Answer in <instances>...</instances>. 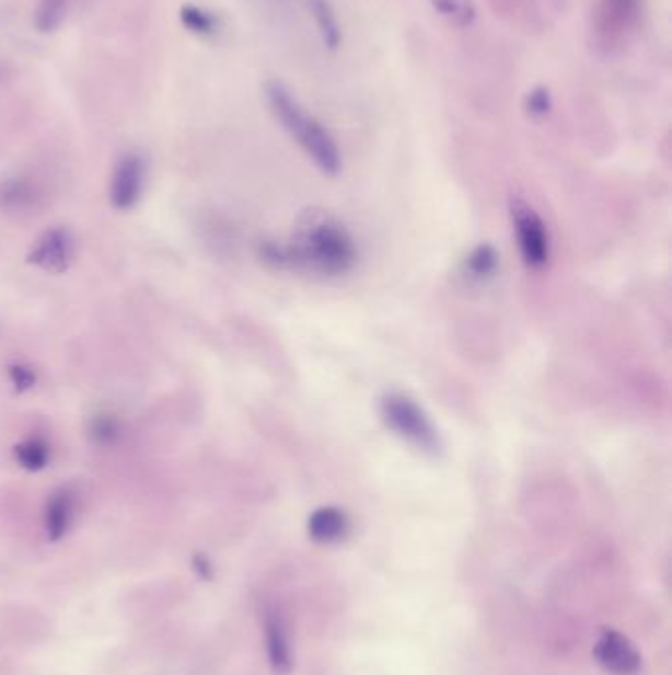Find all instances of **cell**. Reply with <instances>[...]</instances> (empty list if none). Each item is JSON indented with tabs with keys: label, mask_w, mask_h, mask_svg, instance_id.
Returning <instances> with one entry per match:
<instances>
[{
	"label": "cell",
	"mask_w": 672,
	"mask_h": 675,
	"mask_svg": "<svg viewBox=\"0 0 672 675\" xmlns=\"http://www.w3.org/2000/svg\"><path fill=\"white\" fill-rule=\"evenodd\" d=\"M258 258L278 271L341 277L354 271L359 259L349 229L327 211L310 209L288 241H260Z\"/></svg>",
	"instance_id": "cell-1"
},
{
	"label": "cell",
	"mask_w": 672,
	"mask_h": 675,
	"mask_svg": "<svg viewBox=\"0 0 672 675\" xmlns=\"http://www.w3.org/2000/svg\"><path fill=\"white\" fill-rule=\"evenodd\" d=\"M265 100L278 125L306 152L308 159L327 176H337L344 167V159L336 139L312 113L302 107L287 83L268 81L265 85Z\"/></svg>",
	"instance_id": "cell-2"
},
{
	"label": "cell",
	"mask_w": 672,
	"mask_h": 675,
	"mask_svg": "<svg viewBox=\"0 0 672 675\" xmlns=\"http://www.w3.org/2000/svg\"><path fill=\"white\" fill-rule=\"evenodd\" d=\"M379 415L385 427L410 447L428 457H440L444 443L430 415L416 399L403 391H389L379 401Z\"/></svg>",
	"instance_id": "cell-3"
},
{
	"label": "cell",
	"mask_w": 672,
	"mask_h": 675,
	"mask_svg": "<svg viewBox=\"0 0 672 675\" xmlns=\"http://www.w3.org/2000/svg\"><path fill=\"white\" fill-rule=\"evenodd\" d=\"M509 214L513 221L517 248L524 265L531 271H543L551 263V233L538 211L521 196H511Z\"/></svg>",
	"instance_id": "cell-4"
},
{
	"label": "cell",
	"mask_w": 672,
	"mask_h": 675,
	"mask_svg": "<svg viewBox=\"0 0 672 675\" xmlns=\"http://www.w3.org/2000/svg\"><path fill=\"white\" fill-rule=\"evenodd\" d=\"M645 12V0H598L592 32L595 44L605 52L625 46L637 31Z\"/></svg>",
	"instance_id": "cell-5"
},
{
	"label": "cell",
	"mask_w": 672,
	"mask_h": 675,
	"mask_svg": "<svg viewBox=\"0 0 672 675\" xmlns=\"http://www.w3.org/2000/svg\"><path fill=\"white\" fill-rule=\"evenodd\" d=\"M147 184V162L139 152L123 155L111 176V206L119 211L137 208Z\"/></svg>",
	"instance_id": "cell-6"
},
{
	"label": "cell",
	"mask_w": 672,
	"mask_h": 675,
	"mask_svg": "<svg viewBox=\"0 0 672 675\" xmlns=\"http://www.w3.org/2000/svg\"><path fill=\"white\" fill-rule=\"evenodd\" d=\"M76 258V238L68 228H51L42 236L28 255L32 265L61 275L70 268Z\"/></svg>",
	"instance_id": "cell-7"
},
{
	"label": "cell",
	"mask_w": 672,
	"mask_h": 675,
	"mask_svg": "<svg viewBox=\"0 0 672 675\" xmlns=\"http://www.w3.org/2000/svg\"><path fill=\"white\" fill-rule=\"evenodd\" d=\"M595 657L603 670L613 675L637 674L641 665V655L629 642V638H625L615 630L603 632L595 645Z\"/></svg>",
	"instance_id": "cell-8"
},
{
	"label": "cell",
	"mask_w": 672,
	"mask_h": 675,
	"mask_svg": "<svg viewBox=\"0 0 672 675\" xmlns=\"http://www.w3.org/2000/svg\"><path fill=\"white\" fill-rule=\"evenodd\" d=\"M76 510L78 502L71 488H60L48 497L44 510V529L50 541H60L70 534L76 522Z\"/></svg>",
	"instance_id": "cell-9"
},
{
	"label": "cell",
	"mask_w": 672,
	"mask_h": 675,
	"mask_svg": "<svg viewBox=\"0 0 672 675\" xmlns=\"http://www.w3.org/2000/svg\"><path fill=\"white\" fill-rule=\"evenodd\" d=\"M265 642H267L268 662L277 674H287L292 665L290 654V638L287 622L277 608H268L265 613Z\"/></svg>",
	"instance_id": "cell-10"
},
{
	"label": "cell",
	"mask_w": 672,
	"mask_h": 675,
	"mask_svg": "<svg viewBox=\"0 0 672 675\" xmlns=\"http://www.w3.org/2000/svg\"><path fill=\"white\" fill-rule=\"evenodd\" d=\"M308 534L317 544H337L349 534V517L341 507H317L308 519Z\"/></svg>",
	"instance_id": "cell-11"
},
{
	"label": "cell",
	"mask_w": 672,
	"mask_h": 675,
	"mask_svg": "<svg viewBox=\"0 0 672 675\" xmlns=\"http://www.w3.org/2000/svg\"><path fill=\"white\" fill-rule=\"evenodd\" d=\"M38 199L40 192L28 179L12 176L0 182V211L7 214L31 211L32 208H36Z\"/></svg>",
	"instance_id": "cell-12"
},
{
	"label": "cell",
	"mask_w": 672,
	"mask_h": 675,
	"mask_svg": "<svg viewBox=\"0 0 672 675\" xmlns=\"http://www.w3.org/2000/svg\"><path fill=\"white\" fill-rule=\"evenodd\" d=\"M499 255L494 245L482 243L470 251L464 261V275L474 283H487L497 275Z\"/></svg>",
	"instance_id": "cell-13"
},
{
	"label": "cell",
	"mask_w": 672,
	"mask_h": 675,
	"mask_svg": "<svg viewBox=\"0 0 672 675\" xmlns=\"http://www.w3.org/2000/svg\"><path fill=\"white\" fill-rule=\"evenodd\" d=\"M310 11L316 21L317 32L322 42L329 50H337L341 44V26L337 21L336 11L329 0H310Z\"/></svg>",
	"instance_id": "cell-14"
},
{
	"label": "cell",
	"mask_w": 672,
	"mask_h": 675,
	"mask_svg": "<svg viewBox=\"0 0 672 675\" xmlns=\"http://www.w3.org/2000/svg\"><path fill=\"white\" fill-rule=\"evenodd\" d=\"M432 11L455 28H470L477 19L474 0H430Z\"/></svg>",
	"instance_id": "cell-15"
},
{
	"label": "cell",
	"mask_w": 672,
	"mask_h": 675,
	"mask_svg": "<svg viewBox=\"0 0 672 675\" xmlns=\"http://www.w3.org/2000/svg\"><path fill=\"white\" fill-rule=\"evenodd\" d=\"M14 458H16L19 467L24 468V470L40 472L50 465L51 448L42 438H26L14 447Z\"/></svg>",
	"instance_id": "cell-16"
},
{
	"label": "cell",
	"mask_w": 672,
	"mask_h": 675,
	"mask_svg": "<svg viewBox=\"0 0 672 675\" xmlns=\"http://www.w3.org/2000/svg\"><path fill=\"white\" fill-rule=\"evenodd\" d=\"M88 437L95 447H115L123 437V427L119 419L111 413L93 415L88 425Z\"/></svg>",
	"instance_id": "cell-17"
},
{
	"label": "cell",
	"mask_w": 672,
	"mask_h": 675,
	"mask_svg": "<svg viewBox=\"0 0 672 675\" xmlns=\"http://www.w3.org/2000/svg\"><path fill=\"white\" fill-rule=\"evenodd\" d=\"M179 22L186 31L196 34V36H204V38L213 36L218 32L216 14L194 7V4H186V7L179 9Z\"/></svg>",
	"instance_id": "cell-18"
},
{
	"label": "cell",
	"mask_w": 672,
	"mask_h": 675,
	"mask_svg": "<svg viewBox=\"0 0 672 675\" xmlns=\"http://www.w3.org/2000/svg\"><path fill=\"white\" fill-rule=\"evenodd\" d=\"M68 12V0H42L36 11V26L40 32L56 31Z\"/></svg>",
	"instance_id": "cell-19"
},
{
	"label": "cell",
	"mask_w": 672,
	"mask_h": 675,
	"mask_svg": "<svg viewBox=\"0 0 672 675\" xmlns=\"http://www.w3.org/2000/svg\"><path fill=\"white\" fill-rule=\"evenodd\" d=\"M553 110V95L544 85L533 88L524 98V111L533 119H543Z\"/></svg>",
	"instance_id": "cell-20"
},
{
	"label": "cell",
	"mask_w": 672,
	"mask_h": 675,
	"mask_svg": "<svg viewBox=\"0 0 672 675\" xmlns=\"http://www.w3.org/2000/svg\"><path fill=\"white\" fill-rule=\"evenodd\" d=\"M9 376H11L12 386L19 389V391H28V389L34 388L36 386V371L34 369L28 368V366H24V364H14L9 368Z\"/></svg>",
	"instance_id": "cell-21"
}]
</instances>
